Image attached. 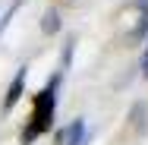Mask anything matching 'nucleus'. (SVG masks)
<instances>
[{
  "instance_id": "1",
  "label": "nucleus",
  "mask_w": 148,
  "mask_h": 145,
  "mask_svg": "<svg viewBox=\"0 0 148 145\" xmlns=\"http://www.w3.org/2000/svg\"><path fill=\"white\" fill-rule=\"evenodd\" d=\"M60 76H63V73H57V76L51 79V85H47L38 98H35V114H32V123L25 126V133H22V145H29L35 136H41V133H47V129L54 126V107H57L54 85L60 82Z\"/></svg>"
},
{
  "instance_id": "2",
  "label": "nucleus",
  "mask_w": 148,
  "mask_h": 145,
  "mask_svg": "<svg viewBox=\"0 0 148 145\" xmlns=\"http://www.w3.org/2000/svg\"><path fill=\"white\" fill-rule=\"evenodd\" d=\"M57 145H85V120L76 117L57 133Z\"/></svg>"
},
{
  "instance_id": "3",
  "label": "nucleus",
  "mask_w": 148,
  "mask_h": 145,
  "mask_svg": "<svg viewBox=\"0 0 148 145\" xmlns=\"http://www.w3.org/2000/svg\"><path fill=\"white\" fill-rule=\"evenodd\" d=\"M25 76H29V66H19V69H16V79H13V82H10V88H6L3 111H10V107L22 98V91H25Z\"/></svg>"
},
{
  "instance_id": "4",
  "label": "nucleus",
  "mask_w": 148,
  "mask_h": 145,
  "mask_svg": "<svg viewBox=\"0 0 148 145\" xmlns=\"http://www.w3.org/2000/svg\"><path fill=\"white\" fill-rule=\"evenodd\" d=\"M60 29H63L60 13H57V10H47V13H44V19H41V32H44V35H57Z\"/></svg>"
},
{
  "instance_id": "5",
  "label": "nucleus",
  "mask_w": 148,
  "mask_h": 145,
  "mask_svg": "<svg viewBox=\"0 0 148 145\" xmlns=\"http://www.w3.org/2000/svg\"><path fill=\"white\" fill-rule=\"evenodd\" d=\"M129 120H132V126H136L139 133H145V126H148V123H145V104H142V101H139V104L129 111Z\"/></svg>"
},
{
  "instance_id": "6",
  "label": "nucleus",
  "mask_w": 148,
  "mask_h": 145,
  "mask_svg": "<svg viewBox=\"0 0 148 145\" xmlns=\"http://www.w3.org/2000/svg\"><path fill=\"white\" fill-rule=\"evenodd\" d=\"M73 51H76V38H66V47H63V54H60V69H57V73H66V69H69Z\"/></svg>"
},
{
  "instance_id": "7",
  "label": "nucleus",
  "mask_w": 148,
  "mask_h": 145,
  "mask_svg": "<svg viewBox=\"0 0 148 145\" xmlns=\"http://www.w3.org/2000/svg\"><path fill=\"white\" fill-rule=\"evenodd\" d=\"M142 38H148V16L145 13H139V25L132 32V41H142Z\"/></svg>"
},
{
  "instance_id": "8",
  "label": "nucleus",
  "mask_w": 148,
  "mask_h": 145,
  "mask_svg": "<svg viewBox=\"0 0 148 145\" xmlns=\"http://www.w3.org/2000/svg\"><path fill=\"white\" fill-rule=\"evenodd\" d=\"M142 76L148 79V38H145V51H142Z\"/></svg>"
},
{
  "instance_id": "9",
  "label": "nucleus",
  "mask_w": 148,
  "mask_h": 145,
  "mask_svg": "<svg viewBox=\"0 0 148 145\" xmlns=\"http://www.w3.org/2000/svg\"><path fill=\"white\" fill-rule=\"evenodd\" d=\"M139 6H142V13L148 16V0H139Z\"/></svg>"
}]
</instances>
